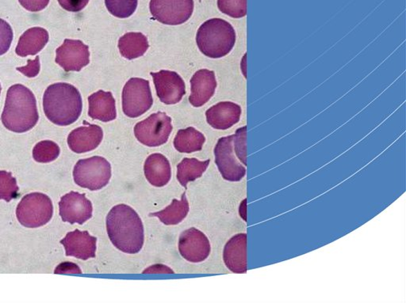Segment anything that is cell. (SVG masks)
<instances>
[{
  "label": "cell",
  "instance_id": "1",
  "mask_svg": "<svg viewBox=\"0 0 406 303\" xmlns=\"http://www.w3.org/2000/svg\"><path fill=\"white\" fill-rule=\"evenodd\" d=\"M107 230L118 250L129 254L142 251L145 241L143 223L128 205L118 204L112 208L107 216Z\"/></svg>",
  "mask_w": 406,
  "mask_h": 303
},
{
  "label": "cell",
  "instance_id": "2",
  "mask_svg": "<svg viewBox=\"0 0 406 303\" xmlns=\"http://www.w3.org/2000/svg\"><path fill=\"white\" fill-rule=\"evenodd\" d=\"M1 120L5 128L16 133L33 128L39 120L35 96L21 84L8 89Z\"/></svg>",
  "mask_w": 406,
  "mask_h": 303
},
{
  "label": "cell",
  "instance_id": "3",
  "mask_svg": "<svg viewBox=\"0 0 406 303\" xmlns=\"http://www.w3.org/2000/svg\"><path fill=\"white\" fill-rule=\"evenodd\" d=\"M43 109L46 117L59 126L77 121L83 110L82 97L74 86L66 83L53 84L43 96Z\"/></svg>",
  "mask_w": 406,
  "mask_h": 303
},
{
  "label": "cell",
  "instance_id": "4",
  "mask_svg": "<svg viewBox=\"0 0 406 303\" xmlns=\"http://www.w3.org/2000/svg\"><path fill=\"white\" fill-rule=\"evenodd\" d=\"M196 42L205 56L213 59L224 57L235 46L236 32L228 21L210 19L199 27Z\"/></svg>",
  "mask_w": 406,
  "mask_h": 303
},
{
  "label": "cell",
  "instance_id": "5",
  "mask_svg": "<svg viewBox=\"0 0 406 303\" xmlns=\"http://www.w3.org/2000/svg\"><path fill=\"white\" fill-rule=\"evenodd\" d=\"M111 175L110 162L100 156L79 160L73 170L75 184L91 191L104 188L109 183Z\"/></svg>",
  "mask_w": 406,
  "mask_h": 303
},
{
  "label": "cell",
  "instance_id": "6",
  "mask_svg": "<svg viewBox=\"0 0 406 303\" xmlns=\"http://www.w3.org/2000/svg\"><path fill=\"white\" fill-rule=\"evenodd\" d=\"M53 215L52 200L47 195L32 193L21 199L16 209L19 223L27 228H37L50 222Z\"/></svg>",
  "mask_w": 406,
  "mask_h": 303
},
{
  "label": "cell",
  "instance_id": "7",
  "mask_svg": "<svg viewBox=\"0 0 406 303\" xmlns=\"http://www.w3.org/2000/svg\"><path fill=\"white\" fill-rule=\"evenodd\" d=\"M172 131V118L162 112L154 113L134 127V135L138 141L150 148L166 144Z\"/></svg>",
  "mask_w": 406,
  "mask_h": 303
},
{
  "label": "cell",
  "instance_id": "8",
  "mask_svg": "<svg viewBox=\"0 0 406 303\" xmlns=\"http://www.w3.org/2000/svg\"><path fill=\"white\" fill-rule=\"evenodd\" d=\"M154 104L149 82L133 78L124 85L122 90V110L127 117L136 118L150 110Z\"/></svg>",
  "mask_w": 406,
  "mask_h": 303
},
{
  "label": "cell",
  "instance_id": "9",
  "mask_svg": "<svg viewBox=\"0 0 406 303\" xmlns=\"http://www.w3.org/2000/svg\"><path fill=\"white\" fill-rule=\"evenodd\" d=\"M215 164L225 180L240 182L246 175V166L238 161L234 148V135L221 137L214 148Z\"/></svg>",
  "mask_w": 406,
  "mask_h": 303
},
{
  "label": "cell",
  "instance_id": "10",
  "mask_svg": "<svg viewBox=\"0 0 406 303\" xmlns=\"http://www.w3.org/2000/svg\"><path fill=\"white\" fill-rule=\"evenodd\" d=\"M150 12L160 23L181 25L192 17L194 0H151Z\"/></svg>",
  "mask_w": 406,
  "mask_h": 303
},
{
  "label": "cell",
  "instance_id": "11",
  "mask_svg": "<svg viewBox=\"0 0 406 303\" xmlns=\"http://www.w3.org/2000/svg\"><path fill=\"white\" fill-rule=\"evenodd\" d=\"M59 215L64 222L82 225L92 217L93 207L85 194L70 192L59 203Z\"/></svg>",
  "mask_w": 406,
  "mask_h": 303
},
{
  "label": "cell",
  "instance_id": "12",
  "mask_svg": "<svg viewBox=\"0 0 406 303\" xmlns=\"http://www.w3.org/2000/svg\"><path fill=\"white\" fill-rule=\"evenodd\" d=\"M56 53V63L66 72H80L90 63L89 48L80 40H64Z\"/></svg>",
  "mask_w": 406,
  "mask_h": 303
},
{
  "label": "cell",
  "instance_id": "13",
  "mask_svg": "<svg viewBox=\"0 0 406 303\" xmlns=\"http://www.w3.org/2000/svg\"><path fill=\"white\" fill-rule=\"evenodd\" d=\"M160 100L166 105H174L180 102L186 94V86L180 75L175 72L162 70L159 72H151Z\"/></svg>",
  "mask_w": 406,
  "mask_h": 303
},
{
  "label": "cell",
  "instance_id": "14",
  "mask_svg": "<svg viewBox=\"0 0 406 303\" xmlns=\"http://www.w3.org/2000/svg\"><path fill=\"white\" fill-rule=\"evenodd\" d=\"M178 251L187 261L192 263L203 262L210 253L208 237L196 228L184 231L178 240Z\"/></svg>",
  "mask_w": 406,
  "mask_h": 303
},
{
  "label": "cell",
  "instance_id": "15",
  "mask_svg": "<svg viewBox=\"0 0 406 303\" xmlns=\"http://www.w3.org/2000/svg\"><path fill=\"white\" fill-rule=\"evenodd\" d=\"M97 239L88 231L75 230L68 233L61 241L66 248L67 257H74L86 261L95 257Z\"/></svg>",
  "mask_w": 406,
  "mask_h": 303
},
{
  "label": "cell",
  "instance_id": "16",
  "mask_svg": "<svg viewBox=\"0 0 406 303\" xmlns=\"http://www.w3.org/2000/svg\"><path fill=\"white\" fill-rule=\"evenodd\" d=\"M86 124L88 126L74 129L68 135V147L75 153L82 154L96 149L104 138L101 127L96 124Z\"/></svg>",
  "mask_w": 406,
  "mask_h": 303
},
{
  "label": "cell",
  "instance_id": "17",
  "mask_svg": "<svg viewBox=\"0 0 406 303\" xmlns=\"http://www.w3.org/2000/svg\"><path fill=\"white\" fill-rule=\"evenodd\" d=\"M191 86L189 101L194 107L204 106L215 93L216 81L214 72L207 69L199 70L193 75Z\"/></svg>",
  "mask_w": 406,
  "mask_h": 303
},
{
  "label": "cell",
  "instance_id": "18",
  "mask_svg": "<svg viewBox=\"0 0 406 303\" xmlns=\"http://www.w3.org/2000/svg\"><path fill=\"white\" fill-rule=\"evenodd\" d=\"M223 260L231 272L237 274L247 273V235L238 234L226 243Z\"/></svg>",
  "mask_w": 406,
  "mask_h": 303
},
{
  "label": "cell",
  "instance_id": "19",
  "mask_svg": "<svg viewBox=\"0 0 406 303\" xmlns=\"http://www.w3.org/2000/svg\"><path fill=\"white\" fill-rule=\"evenodd\" d=\"M241 107L231 101H221L205 112L207 123L215 129L225 130L240 121Z\"/></svg>",
  "mask_w": 406,
  "mask_h": 303
},
{
  "label": "cell",
  "instance_id": "20",
  "mask_svg": "<svg viewBox=\"0 0 406 303\" xmlns=\"http://www.w3.org/2000/svg\"><path fill=\"white\" fill-rule=\"evenodd\" d=\"M144 171L146 179L155 187L165 186L171 180L170 162L163 155H149L145 162Z\"/></svg>",
  "mask_w": 406,
  "mask_h": 303
},
{
  "label": "cell",
  "instance_id": "21",
  "mask_svg": "<svg viewBox=\"0 0 406 303\" xmlns=\"http://www.w3.org/2000/svg\"><path fill=\"white\" fill-rule=\"evenodd\" d=\"M89 115L94 120L109 122L117 117L116 100L111 92L99 90L89 97Z\"/></svg>",
  "mask_w": 406,
  "mask_h": 303
},
{
  "label": "cell",
  "instance_id": "22",
  "mask_svg": "<svg viewBox=\"0 0 406 303\" xmlns=\"http://www.w3.org/2000/svg\"><path fill=\"white\" fill-rule=\"evenodd\" d=\"M48 32L41 27H33L21 36L15 52L21 57L35 56L43 50L48 41Z\"/></svg>",
  "mask_w": 406,
  "mask_h": 303
},
{
  "label": "cell",
  "instance_id": "23",
  "mask_svg": "<svg viewBox=\"0 0 406 303\" xmlns=\"http://www.w3.org/2000/svg\"><path fill=\"white\" fill-rule=\"evenodd\" d=\"M149 47L147 37L142 32H127L118 41L121 55L128 59L142 57Z\"/></svg>",
  "mask_w": 406,
  "mask_h": 303
},
{
  "label": "cell",
  "instance_id": "24",
  "mask_svg": "<svg viewBox=\"0 0 406 303\" xmlns=\"http://www.w3.org/2000/svg\"><path fill=\"white\" fill-rule=\"evenodd\" d=\"M205 142V138L202 133L189 127L178 130L174 139V147L178 153L191 154L201 150Z\"/></svg>",
  "mask_w": 406,
  "mask_h": 303
},
{
  "label": "cell",
  "instance_id": "25",
  "mask_svg": "<svg viewBox=\"0 0 406 303\" xmlns=\"http://www.w3.org/2000/svg\"><path fill=\"white\" fill-rule=\"evenodd\" d=\"M188 213L189 204L186 193H183L181 200L173 199L169 206L160 212L151 213L149 216L158 217L165 225H177L187 217Z\"/></svg>",
  "mask_w": 406,
  "mask_h": 303
},
{
  "label": "cell",
  "instance_id": "26",
  "mask_svg": "<svg viewBox=\"0 0 406 303\" xmlns=\"http://www.w3.org/2000/svg\"><path fill=\"white\" fill-rule=\"evenodd\" d=\"M210 160L199 161L197 159H183L177 165V179L181 185L187 188V184L196 181L201 177L204 172L207 170Z\"/></svg>",
  "mask_w": 406,
  "mask_h": 303
},
{
  "label": "cell",
  "instance_id": "27",
  "mask_svg": "<svg viewBox=\"0 0 406 303\" xmlns=\"http://www.w3.org/2000/svg\"><path fill=\"white\" fill-rule=\"evenodd\" d=\"M61 153L59 146L50 140H44L35 145L33 157L36 162L48 164L56 160Z\"/></svg>",
  "mask_w": 406,
  "mask_h": 303
},
{
  "label": "cell",
  "instance_id": "28",
  "mask_svg": "<svg viewBox=\"0 0 406 303\" xmlns=\"http://www.w3.org/2000/svg\"><path fill=\"white\" fill-rule=\"evenodd\" d=\"M138 0H105L109 12L119 19H127L137 10Z\"/></svg>",
  "mask_w": 406,
  "mask_h": 303
},
{
  "label": "cell",
  "instance_id": "29",
  "mask_svg": "<svg viewBox=\"0 0 406 303\" xmlns=\"http://www.w3.org/2000/svg\"><path fill=\"white\" fill-rule=\"evenodd\" d=\"M19 186L12 173L0 170V199L10 202L18 197Z\"/></svg>",
  "mask_w": 406,
  "mask_h": 303
},
{
  "label": "cell",
  "instance_id": "30",
  "mask_svg": "<svg viewBox=\"0 0 406 303\" xmlns=\"http://www.w3.org/2000/svg\"><path fill=\"white\" fill-rule=\"evenodd\" d=\"M219 9L234 19H241L247 14V0H218Z\"/></svg>",
  "mask_w": 406,
  "mask_h": 303
},
{
  "label": "cell",
  "instance_id": "31",
  "mask_svg": "<svg viewBox=\"0 0 406 303\" xmlns=\"http://www.w3.org/2000/svg\"><path fill=\"white\" fill-rule=\"evenodd\" d=\"M247 126L238 128L234 135V148L237 159L247 166Z\"/></svg>",
  "mask_w": 406,
  "mask_h": 303
},
{
  "label": "cell",
  "instance_id": "32",
  "mask_svg": "<svg viewBox=\"0 0 406 303\" xmlns=\"http://www.w3.org/2000/svg\"><path fill=\"white\" fill-rule=\"evenodd\" d=\"M13 37L12 26L6 21L0 19V56L10 50Z\"/></svg>",
  "mask_w": 406,
  "mask_h": 303
},
{
  "label": "cell",
  "instance_id": "33",
  "mask_svg": "<svg viewBox=\"0 0 406 303\" xmlns=\"http://www.w3.org/2000/svg\"><path fill=\"white\" fill-rule=\"evenodd\" d=\"M61 7L70 12H79L89 3V0H58Z\"/></svg>",
  "mask_w": 406,
  "mask_h": 303
},
{
  "label": "cell",
  "instance_id": "34",
  "mask_svg": "<svg viewBox=\"0 0 406 303\" xmlns=\"http://www.w3.org/2000/svg\"><path fill=\"white\" fill-rule=\"evenodd\" d=\"M50 0H19V3L26 10L31 12H39L44 10Z\"/></svg>",
  "mask_w": 406,
  "mask_h": 303
},
{
  "label": "cell",
  "instance_id": "35",
  "mask_svg": "<svg viewBox=\"0 0 406 303\" xmlns=\"http://www.w3.org/2000/svg\"><path fill=\"white\" fill-rule=\"evenodd\" d=\"M19 72L23 73L28 78H34L39 75L40 72V59L39 57H36L34 61L29 59L28 64L25 67L17 68Z\"/></svg>",
  "mask_w": 406,
  "mask_h": 303
},
{
  "label": "cell",
  "instance_id": "36",
  "mask_svg": "<svg viewBox=\"0 0 406 303\" xmlns=\"http://www.w3.org/2000/svg\"><path fill=\"white\" fill-rule=\"evenodd\" d=\"M55 274H81V269L77 264L71 262H64L59 264L55 269Z\"/></svg>",
  "mask_w": 406,
  "mask_h": 303
},
{
  "label": "cell",
  "instance_id": "37",
  "mask_svg": "<svg viewBox=\"0 0 406 303\" xmlns=\"http://www.w3.org/2000/svg\"><path fill=\"white\" fill-rule=\"evenodd\" d=\"M144 274H173L174 271L169 267H167L166 265L164 264H155L151 265V267L146 268L144 270Z\"/></svg>",
  "mask_w": 406,
  "mask_h": 303
},
{
  "label": "cell",
  "instance_id": "38",
  "mask_svg": "<svg viewBox=\"0 0 406 303\" xmlns=\"http://www.w3.org/2000/svg\"><path fill=\"white\" fill-rule=\"evenodd\" d=\"M246 206H247V199H245L243 200L241 206H240V215H241V217L245 220L246 222L247 221V217H246Z\"/></svg>",
  "mask_w": 406,
  "mask_h": 303
},
{
  "label": "cell",
  "instance_id": "39",
  "mask_svg": "<svg viewBox=\"0 0 406 303\" xmlns=\"http://www.w3.org/2000/svg\"><path fill=\"white\" fill-rule=\"evenodd\" d=\"M1 90H2L1 85H0V93H1Z\"/></svg>",
  "mask_w": 406,
  "mask_h": 303
},
{
  "label": "cell",
  "instance_id": "40",
  "mask_svg": "<svg viewBox=\"0 0 406 303\" xmlns=\"http://www.w3.org/2000/svg\"><path fill=\"white\" fill-rule=\"evenodd\" d=\"M200 2H201V0H199Z\"/></svg>",
  "mask_w": 406,
  "mask_h": 303
}]
</instances>
